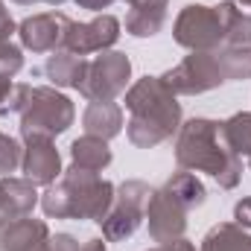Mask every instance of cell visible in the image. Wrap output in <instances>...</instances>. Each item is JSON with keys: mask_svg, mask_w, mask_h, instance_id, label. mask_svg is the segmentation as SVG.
Here are the masks:
<instances>
[{"mask_svg": "<svg viewBox=\"0 0 251 251\" xmlns=\"http://www.w3.org/2000/svg\"><path fill=\"white\" fill-rule=\"evenodd\" d=\"M126 134L137 149H155L181 128V102L161 76H143L126 91Z\"/></svg>", "mask_w": 251, "mask_h": 251, "instance_id": "obj_1", "label": "cell"}, {"mask_svg": "<svg viewBox=\"0 0 251 251\" xmlns=\"http://www.w3.org/2000/svg\"><path fill=\"white\" fill-rule=\"evenodd\" d=\"M178 170L207 173L222 190H234L243 178V161L222 140V123L210 117H193L176 134Z\"/></svg>", "mask_w": 251, "mask_h": 251, "instance_id": "obj_2", "label": "cell"}, {"mask_svg": "<svg viewBox=\"0 0 251 251\" xmlns=\"http://www.w3.org/2000/svg\"><path fill=\"white\" fill-rule=\"evenodd\" d=\"M117 187L111 181H105L100 173H88V170H64L62 178L56 184H50L47 193L41 196V210L47 219H88V222H100L111 201H114Z\"/></svg>", "mask_w": 251, "mask_h": 251, "instance_id": "obj_3", "label": "cell"}, {"mask_svg": "<svg viewBox=\"0 0 251 251\" xmlns=\"http://www.w3.org/2000/svg\"><path fill=\"white\" fill-rule=\"evenodd\" d=\"M18 117H21V137L35 134V137H50L53 140L73 126L76 108L53 85H38V88L29 91V100H26V105Z\"/></svg>", "mask_w": 251, "mask_h": 251, "instance_id": "obj_4", "label": "cell"}, {"mask_svg": "<svg viewBox=\"0 0 251 251\" xmlns=\"http://www.w3.org/2000/svg\"><path fill=\"white\" fill-rule=\"evenodd\" d=\"M149 196H152V187L146 181H137V178H128L117 187L108 213L100 219L105 243H123L128 237H134V231L146 219Z\"/></svg>", "mask_w": 251, "mask_h": 251, "instance_id": "obj_5", "label": "cell"}, {"mask_svg": "<svg viewBox=\"0 0 251 251\" xmlns=\"http://www.w3.org/2000/svg\"><path fill=\"white\" fill-rule=\"evenodd\" d=\"M173 38L190 53H213L225 44V24L216 6L190 3L173 24Z\"/></svg>", "mask_w": 251, "mask_h": 251, "instance_id": "obj_6", "label": "cell"}, {"mask_svg": "<svg viewBox=\"0 0 251 251\" xmlns=\"http://www.w3.org/2000/svg\"><path fill=\"white\" fill-rule=\"evenodd\" d=\"M131 62L120 50H105L97 59L88 62L85 82L79 85V94L88 102H114L120 94L128 91Z\"/></svg>", "mask_w": 251, "mask_h": 251, "instance_id": "obj_7", "label": "cell"}, {"mask_svg": "<svg viewBox=\"0 0 251 251\" xmlns=\"http://www.w3.org/2000/svg\"><path fill=\"white\" fill-rule=\"evenodd\" d=\"M161 79L176 97H196V94H207L225 85V73L219 67L216 53H190L184 62L167 70Z\"/></svg>", "mask_w": 251, "mask_h": 251, "instance_id": "obj_8", "label": "cell"}, {"mask_svg": "<svg viewBox=\"0 0 251 251\" xmlns=\"http://www.w3.org/2000/svg\"><path fill=\"white\" fill-rule=\"evenodd\" d=\"M187 207L170 193L167 187L152 190L149 196V204H146V222H149V237L155 243H170V240H178L184 237L187 231Z\"/></svg>", "mask_w": 251, "mask_h": 251, "instance_id": "obj_9", "label": "cell"}, {"mask_svg": "<svg viewBox=\"0 0 251 251\" xmlns=\"http://www.w3.org/2000/svg\"><path fill=\"white\" fill-rule=\"evenodd\" d=\"M120 38V21L114 15H97L88 24H76L70 21L67 35H64L62 50L76 53V56H91V53H105L117 44Z\"/></svg>", "mask_w": 251, "mask_h": 251, "instance_id": "obj_10", "label": "cell"}, {"mask_svg": "<svg viewBox=\"0 0 251 251\" xmlns=\"http://www.w3.org/2000/svg\"><path fill=\"white\" fill-rule=\"evenodd\" d=\"M70 18L64 12H38L18 24L21 47L29 53H56L64 44Z\"/></svg>", "mask_w": 251, "mask_h": 251, "instance_id": "obj_11", "label": "cell"}, {"mask_svg": "<svg viewBox=\"0 0 251 251\" xmlns=\"http://www.w3.org/2000/svg\"><path fill=\"white\" fill-rule=\"evenodd\" d=\"M24 140V158H21V170L24 178H29L38 187H50L62 178V155L56 149V143L50 137H21Z\"/></svg>", "mask_w": 251, "mask_h": 251, "instance_id": "obj_12", "label": "cell"}, {"mask_svg": "<svg viewBox=\"0 0 251 251\" xmlns=\"http://www.w3.org/2000/svg\"><path fill=\"white\" fill-rule=\"evenodd\" d=\"M47 240L50 228L35 216H18L0 228V251H41Z\"/></svg>", "mask_w": 251, "mask_h": 251, "instance_id": "obj_13", "label": "cell"}, {"mask_svg": "<svg viewBox=\"0 0 251 251\" xmlns=\"http://www.w3.org/2000/svg\"><path fill=\"white\" fill-rule=\"evenodd\" d=\"M167 6H170V0H128L126 32L134 38L158 35L167 24Z\"/></svg>", "mask_w": 251, "mask_h": 251, "instance_id": "obj_14", "label": "cell"}, {"mask_svg": "<svg viewBox=\"0 0 251 251\" xmlns=\"http://www.w3.org/2000/svg\"><path fill=\"white\" fill-rule=\"evenodd\" d=\"M70 167L76 170H88V173H102L105 167H111L114 155H111V146L108 140L102 137H94V134H82L70 143Z\"/></svg>", "mask_w": 251, "mask_h": 251, "instance_id": "obj_15", "label": "cell"}, {"mask_svg": "<svg viewBox=\"0 0 251 251\" xmlns=\"http://www.w3.org/2000/svg\"><path fill=\"white\" fill-rule=\"evenodd\" d=\"M123 108L117 102H91L82 114V128L85 134H94V137H102V140H111L123 131Z\"/></svg>", "mask_w": 251, "mask_h": 251, "instance_id": "obj_16", "label": "cell"}, {"mask_svg": "<svg viewBox=\"0 0 251 251\" xmlns=\"http://www.w3.org/2000/svg\"><path fill=\"white\" fill-rule=\"evenodd\" d=\"M44 73L53 82V88H76L79 91V85L85 82V73H88V59L67 53V50H56L44 64Z\"/></svg>", "mask_w": 251, "mask_h": 251, "instance_id": "obj_17", "label": "cell"}, {"mask_svg": "<svg viewBox=\"0 0 251 251\" xmlns=\"http://www.w3.org/2000/svg\"><path fill=\"white\" fill-rule=\"evenodd\" d=\"M199 251H251V234L237 222H219L204 234Z\"/></svg>", "mask_w": 251, "mask_h": 251, "instance_id": "obj_18", "label": "cell"}, {"mask_svg": "<svg viewBox=\"0 0 251 251\" xmlns=\"http://www.w3.org/2000/svg\"><path fill=\"white\" fill-rule=\"evenodd\" d=\"M164 187L170 190L187 210H196V207H201V204L207 201V190H204V184H201V178H196L190 170L173 173V176L167 178Z\"/></svg>", "mask_w": 251, "mask_h": 251, "instance_id": "obj_19", "label": "cell"}, {"mask_svg": "<svg viewBox=\"0 0 251 251\" xmlns=\"http://www.w3.org/2000/svg\"><path fill=\"white\" fill-rule=\"evenodd\" d=\"M222 140L237 158H251V111H240L222 120Z\"/></svg>", "mask_w": 251, "mask_h": 251, "instance_id": "obj_20", "label": "cell"}, {"mask_svg": "<svg viewBox=\"0 0 251 251\" xmlns=\"http://www.w3.org/2000/svg\"><path fill=\"white\" fill-rule=\"evenodd\" d=\"M219 67L225 73V82H243L251 79V47H231V44H222L219 50H213Z\"/></svg>", "mask_w": 251, "mask_h": 251, "instance_id": "obj_21", "label": "cell"}, {"mask_svg": "<svg viewBox=\"0 0 251 251\" xmlns=\"http://www.w3.org/2000/svg\"><path fill=\"white\" fill-rule=\"evenodd\" d=\"M3 187H6V196H9V204H12L15 216H29L32 207L41 201L38 184H32L29 178H12V176H6Z\"/></svg>", "mask_w": 251, "mask_h": 251, "instance_id": "obj_22", "label": "cell"}, {"mask_svg": "<svg viewBox=\"0 0 251 251\" xmlns=\"http://www.w3.org/2000/svg\"><path fill=\"white\" fill-rule=\"evenodd\" d=\"M24 70V47H18L12 38L0 41V76L12 79Z\"/></svg>", "mask_w": 251, "mask_h": 251, "instance_id": "obj_23", "label": "cell"}, {"mask_svg": "<svg viewBox=\"0 0 251 251\" xmlns=\"http://www.w3.org/2000/svg\"><path fill=\"white\" fill-rule=\"evenodd\" d=\"M21 158H24V146L9 137L6 131H0V176H9L21 167Z\"/></svg>", "mask_w": 251, "mask_h": 251, "instance_id": "obj_24", "label": "cell"}, {"mask_svg": "<svg viewBox=\"0 0 251 251\" xmlns=\"http://www.w3.org/2000/svg\"><path fill=\"white\" fill-rule=\"evenodd\" d=\"M29 91H32V85H12V94H9L3 111L6 114H21L24 105H26V100H29Z\"/></svg>", "mask_w": 251, "mask_h": 251, "instance_id": "obj_25", "label": "cell"}, {"mask_svg": "<svg viewBox=\"0 0 251 251\" xmlns=\"http://www.w3.org/2000/svg\"><path fill=\"white\" fill-rule=\"evenodd\" d=\"M79 240L76 237H70V234H50V240L44 243V249L41 251H79Z\"/></svg>", "mask_w": 251, "mask_h": 251, "instance_id": "obj_26", "label": "cell"}, {"mask_svg": "<svg viewBox=\"0 0 251 251\" xmlns=\"http://www.w3.org/2000/svg\"><path fill=\"white\" fill-rule=\"evenodd\" d=\"M234 222L243 225V228H251V196L249 199H240L234 204Z\"/></svg>", "mask_w": 251, "mask_h": 251, "instance_id": "obj_27", "label": "cell"}, {"mask_svg": "<svg viewBox=\"0 0 251 251\" xmlns=\"http://www.w3.org/2000/svg\"><path fill=\"white\" fill-rule=\"evenodd\" d=\"M12 32H18V26H15V21H12V15H9V6L0 0V41L12 38Z\"/></svg>", "mask_w": 251, "mask_h": 251, "instance_id": "obj_28", "label": "cell"}, {"mask_svg": "<svg viewBox=\"0 0 251 251\" xmlns=\"http://www.w3.org/2000/svg\"><path fill=\"white\" fill-rule=\"evenodd\" d=\"M12 219H18V216H15V210H12V204H9V196H6L3 178H0V228H3V225H9Z\"/></svg>", "mask_w": 251, "mask_h": 251, "instance_id": "obj_29", "label": "cell"}, {"mask_svg": "<svg viewBox=\"0 0 251 251\" xmlns=\"http://www.w3.org/2000/svg\"><path fill=\"white\" fill-rule=\"evenodd\" d=\"M161 251H196V246L190 243L187 237H178V240H170V243H164Z\"/></svg>", "mask_w": 251, "mask_h": 251, "instance_id": "obj_30", "label": "cell"}, {"mask_svg": "<svg viewBox=\"0 0 251 251\" xmlns=\"http://www.w3.org/2000/svg\"><path fill=\"white\" fill-rule=\"evenodd\" d=\"M82 9H91V12H102V9H108L111 3H117V0H76Z\"/></svg>", "mask_w": 251, "mask_h": 251, "instance_id": "obj_31", "label": "cell"}, {"mask_svg": "<svg viewBox=\"0 0 251 251\" xmlns=\"http://www.w3.org/2000/svg\"><path fill=\"white\" fill-rule=\"evenodd\" d=\"M79 251H108L105 249V237H94V240H88Z\"/></svg>", "mask_w": 251, "mask_h": 251, "instance_id": "obj_32", "label": "cell"}, {"mask_svg": "<svg viewBox=\"0 0 251 251\" xmlns=\"http://www.w3.org/2000/svg\"><path fill=\"white\" fill-rule=\"evenodd\" d=\"M9 94H12V79H6V76H0V108L6 105V100H9Z\"/></svg>", "mask_w": 251, "mask_h": 251, "instance_id": "obj_33", "label": "cell"}, {"mask_svg": "<svg viewBox=\"0 0 251 251\" xmlns=\"http://www.w3.org/2000/svg\"><path fill=\"white\" fill-rule=\"evenodd\" d=\"M12 3H18V6H35V3H50V6H62L67 0H12Z\"/></svg>", "mask_w": 251, "mask_h": 251, "instance_id": "obj_34", "label": "cell"}, {"mask_svg": "<svg viewBox=\"0 0 251 251\" xmlns=\"http://www.w3.org/2000/svg\"><path fill=\"white\" fill-rule=\"evenodd\" d=\"M237 6H243V9H251V0H234Z\"/></svg>", "mask_w": 251, "mask_h": 251, "instance_id": "obj_35", "label": "cell"}, {"mask_svg": "<svg viewBox=\"0 0 251 251\" xmlns=\"http://www.w3.org/2000/svg\"><path fill=\"white\" fill-rule=\"evenodd\" d=\"M249 170H251V158H249Z\"/></svg>", "mask_w": 251, "mask_h": 251, "instance_id": "obj_36", "label": "cell"}, {"mask_svg": "<svg viewBox=\"0 0 251 251\" xmlns=\"http://www.w3.org/2000/svg\"><path fill=\"white\" fill-rule=\"evenodd\" d=\"M149 251H161V249H149Z\"/></svg>", "mask_w": 251, "mask_h": 251, "instance_id": "obj_37", "label": "cell"}]
</instances>
